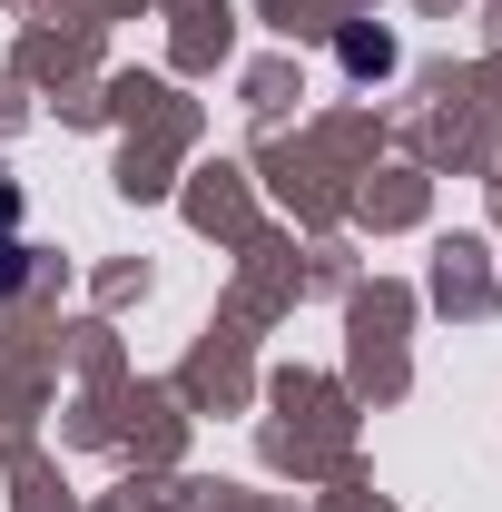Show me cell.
<instances>
[{
	"instance_id": "1",
	"label": "cell",
	"mask_w": 502,
	"mask_h": 512,
	"mask_svg": "<svg viewBox=\"0 0 502 512\" xmlns=\"http://www.w3.org/2000/svg\"><path fill=\"white\" fill-rule=\"evenodd\" d=\"M335 60L355 69V79H384V69H394V30H365V20H355V30L335 40Z\"/></svg>"
},
{
	"instance_id": "2",
	"label": "cell",
	"mask_w": 502,
	"mask_h": 512,
	"mask_svg": "<svg viewBox=\"0 0 502 512\" xmlns=\"http://www.w3.org/2000/svg\"><path fill=\"white\" fill-rule=\"evenodd\" d=\"M10 207H20V197H10ZM10 207H0V227H10ZM10 286H30V247H20V237H0V296H10Z\"/></svg>"
},
{
	"instance_id": "3",
	"label": "cell",
	"mask_w": 502,
	"mask_h": 512,
	"mask_svg": "<svg viewBox=\"0 0 502 512\" xmlns=\"http://www.w3.org/2000/svg\"><path fill=\"white\" fill-rule=\"evenodd\" d=\"M0 207H10V188H0Z\"/></svg>"
}]
</instances>
